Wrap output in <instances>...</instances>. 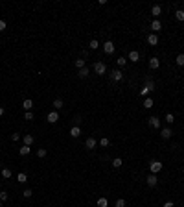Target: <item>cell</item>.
Segmentation results:
<instances>
[{"label": "cell", "mask_w": 184, "mask_h": 207, "mask_svg": "<svg viewBox=\"0 0 184 207\" xmlns=\"http://www.w3.org/2000/svg\"><path fill=\"white\" fill-rule=\"evenodd\" d=\"M153 89H155V83H153L151 80H146V85H144V87H142V91H140V94H142V96H147V94L151 93Z\"/></svg>", "instance_id": "1"}, {"label": "cell", "mask_w": 184, "mask_h": 207, "mask_svg": "<svg viewBox=\"0 0 184 207\" xmlns=\"http://www.w3.org/2000/svg\"><path fill=\"white\" fill-rule=\"evenodd\" d=\"M94 72L99 74V76H101V74H105V72H107L105 63H103V61H96V63H94Z\"/></svg>", "instance_id": "2"}, {"label": "cell", "mask_w": 184, "mask_h": 207, "mask_svg": "<svg viewBox=\"0 0 184 207\" xmlns=\"http://www.w3.org/2000/svg\"><path fill=\"white\" fill-rule=\"evenodd\" d=\"M149 168H151V174H158L162 170V163L160 161H151V163H149Z\"/></svg>", "instance_id": "3"}, {"label": "cell", "mask_w": 184, "mask_h": 207, "mask_svg": "<svg viewBox=\"0 0 184 207\" xmlns=\"http://www.w3.org/2000/svg\"><path fill=\"white\" fill-rule=\"evenodd\" d=\"M114 50H116V46H114L112 41H105V43H103V52H105V54H114Z\"/></svg>", "instance_id": "4"}, {"label": "cell", "mask_w": 184, "mask_h": 207, "mask_svg": "<svg viewBox=\"0 0 184 207\" xmlns=\"http://www.w3.org/2000/svg\"><path fill=\"white\" fill-rule=\"evenodd\" d=\"M111 80H112V82H122V80H123V74H122V70H112V72H111Z\"/></svg>", "instance_id": "5"}, {"label": "cell", "mask_w": 184, "mask_h": 207, "mask_svg": "<svg viewBox=\"0 0 184 207\" xmlns=\"http://www.w3.org/2000/svg\"><path fill=\"white\" fill-rule=\"evenodd\" d=\"M57 120H59V113H57V111H50V113H48V122L55 124Z\"/></svg>", "instance_id": "6"}, {"label": "cell", "mask_w": 184, "mask_h": 207, "mask_svg": "<svg viewBox=\"0 0 184 207\" xmlns=\"http://www.w3.org/2000/svg\"><path fill=\"white\" fill-rule=\"evenodd\" d=\"M129 61H135V63H138V61H140V54H138L136 52V50H131V52H129Z\"/></svg>", "instance_id": "7"}, {"label": "cell", "mask_w": 184, "mask_h": 207, "mask_svg": "<svg viewBox=\"0 0 184 207\" xmlns=\"http://www.w3.org/2000/svg\"><path fill=\"white\" fill-rule=\"evenodd\" d=\"M147 43L151 44V46H157V44H158V37H157V33H149V35H147Z\"/></svg>", "instance_id": "8"}, {"label": "cell", "mask_w": 184, "mask_h": 207, "mask_svg": "<svg viewBox=\"0 0 184 207\" xmlns=\"http://www.w3.org/2000/svg\"><path fill=\"white\" fill-rule=\"evenodd\" d=\"M158 67H160V61H158V57H151V59H149V69H151V70H157Z\"/></svg>", "instance_id": "9"}, {"label": "cell", "mask_w": 184, "mask_h": 207, "mask_svg": "<svg viewBox=\"0 0 184 207\" xmlns=\"http://www.w3.org/2000/svg\"><path fill=\"white\" fill-rule=\"evenodd\" d=\"M149 126L158 129V128H160V118H158V117H151V118H149Z\"/></svg>", "instance_id": "10"}, {"label": "cell", "mask_w": 184, "mask_h": 207, "mask_svg": "<svg viewBox=\"0 0 184 207\" xmlns=\"http://www.w3.org/2000/svg\"><path fill=\"white\" fill-rule=\"evenodd\" d=\"M146 181H147V185H149V187H155V185L158 183V178H157V176H155V174H149V176H147V179H146Z\"/></svg>", "instance_id": "11"}, {"label": "cell", "mask_w": 184, "mask_h": 207, "mask_svg": "<svg viewBox=\"0 0 184 207\" xmlns=\"http://www.w3.org/2000/svg\"><path fill=\"white\" fill-rule=\"evenodd\" d=\"M160 13H162V6L155 4V6L151 8V15H153V17H160Z\"/></svg>", "instance_id": "12"}, {"label": "cell", "mask_w": 184, "mask_h": 207, "mask_svg": "<svg viewBox=\"0 0 184 207\" xmlns=\"http://www.w3.org/2000/svg\"><path fill=\"white\" fill-rule=\"evenodd\" d=\"M22 107L26 109V111H31V109H33V100H31V98H26V100L22 102Z\"/></svg>", "instance_id": "13"}, {"label": "cell", "mask_w": 184, "mask_h": 207, "mask_svg": "<svg viewBox=\"0 0 184 207\" xmlns=\"http://www.w3.org/2000/svg\"><path fill=\"white\" fill-rule=\"evenodd\" d=\"M96 144H98V143H96V139H94V137H88V139L85 141V146H87V148H88V150H92V148H96Z\"/></svg>", "instance_id": "14"}, {"label": "cell", "mask_w": 184, "mask_h": 207, "mask_svg": "<svg viewBox=\"0 0 184 207\" xmlns=\"http://www.w3.org/2000/svg\"><path fill=\"white\" fill-rule=\"evenodd\" d=\"M79 135H81V129H79V126H74V128L70 129V137H72V139H77Z\"/></svg>", "instance_id": "15"}, {"label": "cell", "mask_w": 184, "mask_h": 207, "mask_svg": "<svg viewBox=\"0 0 184 207\" xmlns=\"http://www.w3.org/2000/svg\"><path fill=\"white\" fill-rule=\"evenodd\" d=\"M171 135H173V131H171L170 128H164V129L160 131V137H162V139H170Z\"/></svg>", "instance_id": "16"}, {"label": "cell", "mask_w": 184, "mask_h": 207, "mask_svg": "<svg viewBox=\"0 0 184 207\" xmlns=\"http://www.w3.org/2000/svg\"><path fill=\"white\" fill-rule=\"evenodd\" d=\"M160 28H162V22L158 21V19H155V21L151 22V30H153V32H158Z\"/></svg>", "instance_id": "17"}, {"label": "cell", "mask_w": 184, "mask_h": 207, "mask_svg": "<svg viewBox=\"0 0 184 207\" xmlns=\"http://www.w3.org/2000/svg\"><path fill=\"white\" fill-rule=\"evenodd\" d=\"M63 105H64V104H63L61 98H55V100H53V107H55V111H61Z\"/></svg>", "instance_id": "18"}, {"label": "cell", "mask_w": 184, "mask_h": 207, "mask_svg": "<svg viewBox=\"0 0 184 207\" xmlns=\"http://www.w3.org/2000/svg\"><path fill=\"white\" fill-rule=\"evenodd\" d=\"M29 152H31V148H29V146H26V144H24L22 148H18V154H21V155H24V157H26V155H28Z\"/></svg>", "instance_id": "19"}, {"label": "cell", "mask_w": 184, "mask_h": 207, "mask_svg": "<svg viewBox=\"0 0 184 207\" xmlns=\"http://www.w3.org/2000/svg\"><path fill=\"white\" fill-rule=\"evenodd\" d=\"M88 74H90V70H88L87 67H85V69H81V70H77V76H79V78H87Z\"/></svg>", "instance_id": "20"}, {"label": "cell", "mask_w": 184, "mask_h": 207, "mask_svg": "<svg viewBox=\"0 0 184 207\" xmlns=\"http://www.w3.org/2000/svg\"><path fill=\"white\" fill-rule=\"evenodd\" d=\"M153 105H155V102H153V98H146V100H144V107H146V109H151Z\"/></svg>", "instance_id": "21"}, {"label": "cell", "mask_w": 184, "mask_h": 207, "mask_svg": "<svg viewBox=\"0 0 184 207\" xmlns=\"http://www.w3.org/2000/svg\"><path fill=\"white\" fill-rule=\"evenodd\" d=\"M24 144H26V146H31L33 144V135H24Z\"/></svg>", "instance_id": "22"}, {"label": "cell", "mask_w": 184, "mask_h": 207, "mask_svg": "<svg viewBox=\"0 0 184 207\" xmlns=\"http://www.w3.org/2000/svg\"><path fill=\"white\" fill-rule=\"evenodd\" d=\"M175 19H177L179 22L184 21V11H182V9H177V11H175Z\"/></svg>", "instance_id": "23"}, {"label": "cell", "mask_w": 184, "mask_h": 207, "mask_svg": "<svg viewBox=\"0 0 184 207\" xmlns=\"http://www.w3.org/2000/svg\"><path fill=\"white\" fill-rule=\"evenodd\" d=\"M74 65H76V69H77V70L85 69V59H76V63H74Z\"/></svg>", "instance_id": "24"}, {"label": "cell", "mask_w": 184, "mask_h": 207, "mask_svg": "<svg viewBox=\"0 0 184 207\" xmlns=\"http://www.w3.org/2000/svg\"><path fill=\"white\" fill-rule=\"evenodd\" d=\"M175 63L179 65V67H184V54H179V55H177Z\"/></svg>", "instance_id": "25"}, {"label": "cell", "mask_w": 184, "mask_h": 207, "mask_svg": "<svg viewBox=\"0 0 184 207\" xmlns=\"http://www.w3.org/2000/svg\"><path fill=\"white\" fill-rule=\"evenodd\" d=\"M116 63H118V67H125V63H127V57H123V55H120V57L116 59Z\"/></svg>", "instance_id": "26"}, {"label": "cell", "mask_w": 184, "mask_h": 207, "mask_svg": "<svg viewBox=\"0 0 184 207\" xmlns=\"http://www.w3.org/2000/svg\"><path fill=\"white\" fill-rule=\"evenodd\" d=\"M122 165H123V163H122L120 157H114V159H112V166H114V168H120Z\"/></svg>", "instance_id": "27"}, {"label": "cell", "mask_w": 184, "mask_h": 207, "mask_svg": "<svg viewBox=\"0 0 184 207\" xmlns=\"http://www.w3.org/2000/svg\"><path fill=\"white\" fill-rule=\"evenodd\" d=\"M17 179H18V183H26V181H28V176L24 174V172H21V174L17 176Z\"/></svg>", "instance_id": "28"}, {"label": "cell", "mask_w": 184, "mask_h": 207, "mask_svg": "<svg viewBox=\"0 0 184 207\" xmlns=\"http://www.w3.org/2000/svg\"><path fill=\"white\" fill-rule=\"evenodd\" d=\"M0 176H2L4 179H6V178H11V170H9V168H2V174H0Z\"/></svg>", "instance_id": "29"}, {"label": "cell", "mask_w": 184, "mask_h": 207, "mask_svg": "<svg viewBox=\"0 0 184 207\" xmlns=\"http://www.w3.org/2000/svg\"><path fill=\"white\" fill-rule=\"evenodd\" d=\"M107 205H109L107 198H99V200H98V207H107Z\"/></svg>", "instance_id": "30"}, {"label": "cell", "mask_w": 184, "mask_h": 207, "mask_svg": "<svg viewBox=\"0 0 184 207\" xmlns=\"http://www.w3.org/2000/svg\"><path fill=\"white\" fill-rule=\"evenodd\" d=\"M166 122H168V124H173V122H175V117H173V113H168V115H166Z\"/></svg>", "instance_id": "31"}, {"label": "cell", "mask_w": 184, "mask_h": 207, "mask_svg": "<svg viewBox=\"0 0 184 207\" xmlns=\"http://www.w3.org/2000/svg\"><path fill=\"white\" fill-rule=\"evenodd\" d=\"M114 207H125V200H123V198H118L116 204H114Z\"/></svg>", "instance_id": "32"}, {"label": "cell", "mask_w": 184, "mask_h": 207, "mask_svg": "<svg viewBox=\"0 0 184 207\" xmlns=\"http://www.w3.org/2000/svg\"><path fill=\"white\" fill-rule=\"evenodd\" d=\"M46 154H48L46 148H39V150H37V155H39V157H46Z\"/></svg>", "instance_id": "33"}, {"label": "cell", "mask_w": 184, "mask_h": 207, "mask_svg": "<svg viewBox=\"0 0 184 207\" xmlns=\"http://www.w3.org/2000/svg\"><path fill=\"white\" fill-rule=\"evenodd\" d=\"M88 46H90L92 50H96V48H99V43L96 41V39H92V41H90V44H88Z\"/></svg>", "instance_id": "34"}, {"label": "cell", "mask_w": 184, "mask_h": 207, "mask_svg": "<svg viewBox=\"0 0 184 207\" xmlns=\"http://www.w3.org/2000/svg\"><path fill=\"white\" fill-rule=\"evenodd\" d=\"M22 194H24V198H31V194H33V190H31V189H26V190H24V192H22Z\"/></svg>", "instance_id": "35"}, {"label": "cell", "mask_w": 184, "mask_h": 207, "mask_svg": "<svg viewBox=\"0 0 184 207\" xmlns=\"http://www.w3.org/2000/svg\"><path fill=\"white\" fill-rule=\"evenodd\" d=\"M24 118H26V120H33V113H31V111H26V113H24Z\"/></svg>", "instance_id": "36"}, {"label": "cell", "mask_w": 184, "mask_h": 207, "mask_svg": "<svg viewBox=\"0 0 184 207\" xmlns=\"http://www.w3.org/2000/svg\"><path fill=\"white\" fill-rule=\"evenodd\" d=\"M99 144H101V146H109V144H111V141H109L107 137H103L101 141H99Z\"/></svg>", "instance_id": "37"}, {"label": "cell", "mask_w": 184, "mask_h": 207, "mask_svg": "<svg viewBox=\"0 0 184 207\" xmlns=\"http://www.w3.org/2000/svg\"><path fill=\"white\" fill-rule=\"evenodd\" d=\"M6 26H8L6 21H2V19H0V32H4V30H6Z\"/></svg>", "instance_id": "38"}, {"label": "cell", "mask_w": 184, "mask_h": 207, "mask_svg": "<svg viewBox=\"0 0 184 207\" xmlns=\"http://www.w3.org/2000/svg\"><path fill=\"white\" fill-rule=\"evenodd\" d=\"M8 200V192H0V201H6Z\"/></svg>", "instance_id": "39"}, {"label": "cell", "mask_w": 184, "mask_h": 207, "mask_svg": "<svg viewBox=\"0 0 184 207\" xmlns=\"http://www.w3.org/2000/svg\"><path fill=\"white\" fill-rule=\"evenodd\" d=\"M18 137H21L18 133H11V141H18Z\"/></svg>", "instance_id": "40"}, {"label": "cell", "mask_w": 184, "mask_h": 207, "mask_svg": "<svg viewBox=\"0 0 184 207\" xmlns=\"http://www.w3.org/2000/svg\"><path fill=\"white\" fill-rule=\"evenodd\" d=\"M164 207H175V204H173V201H166V204H164Z\"/></svg>", "instance_id": "41"}, {"label": "cell", "mask_w": 184, "mask_h": 207, "mask_svg": "<svg viewBox=\"0 0 184 207\" xmlns=\"http://www.w3.org/2000/svg\"><path fill=\"white\" fill-rule=\"evenodd\" d=\"M2 115H4V107H2V105H0V117H2Z\"/></svg>", "instance_id": "42"}, {"label": "cell", "mask_w": 184, "mask_h": 207, "mask_svg": "<svg viewBox=\"0 0 184 207\" xmlns=\"http://www.w3.org/2000/svg\"><path fill=\"white\" fill-rule=\"evenodd\" d=\"M0 207H2V201H0Z\"/></svg>", "instance_id": "43"}, {"label": "cell", "mask_w": 184, "mask_h": 207, "mask_svg": "<svg viewBox=\"0 0 184 207\" xmlns=\"http://www.w3.org/2000/svg\"><path fill=\"white\" fill-rule=\"evenodd\" d=\"M0 178H2V176H0Z\"/></svg>", "instance_id": "44"}]
</instances>
